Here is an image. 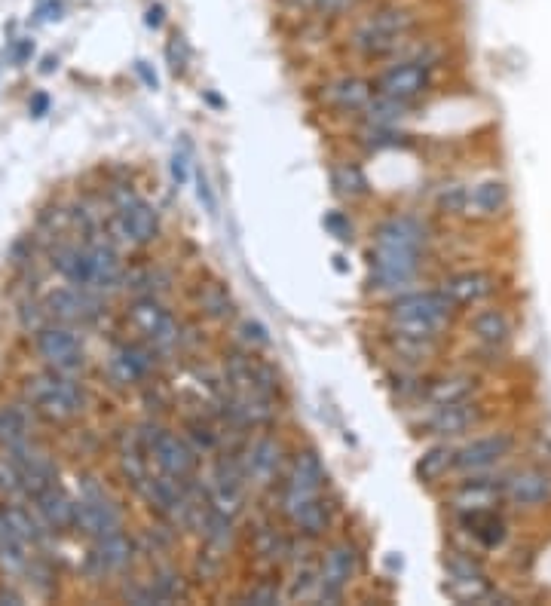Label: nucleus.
<instances>
[{
    "instance_id": "nucleus-1",
    "label": "nucleus",
    "mask_w": 551,
    "mask_h": 606,
    "mask_svg": "<svg viewBox=\"0 0 551 606\" xmlns=\"http://www.w3.org/2000/svg\"><path fill=\"white\" fill-rule=\"evenodd\" d=\"M450 310H454V303L444 297V291H414L392 303L389 328L398 334V340L429 343L447 328Z\"/></svg>"
},
{
    "instance_id": "nucleus-2",
    "label": "nucleus",
    "mask_w": 551,
    "mask_h": 606,
    "mask_svg": "<svg viewBox=\"0 0 551 606\" xmlns=\"http://www.w3.org/2000/svg\"><path fill=\"white\" fill-rule=\"evenodd\" d=\"M53 267L83 291L114 288L123 276L120 255L111 245H65L53 255Z\"/></svg>"
},
{
    "instance_id": "nucleus-3",
    "label": "nucleus",
    "mask_w": 551,
    "mask_h": 606,
    "mask_svg": "<svg viewBox=\"0 0 551 606\" xmlns=\"http://www.w3.org/2000/svg\"><path fill=\"white\" fill-rule=\"evenodd\" d=\"M414 25H417V13L402 4L377 7L374 13H368L359 22L356 34H353V49H359L365 59L395 56L398 49L408 43Z\"/></svg>"
},
{
    "instance_id": "nucleus-4",
    "label": "nucleus",
    "mask_w": 551,
    "mask_h": 606,
    "mask_svg": "<svg viewBox=\"0 0 551 606\" xmlns=\"http://www.w3.org/2000/svg\"><path fill=\"white\" fill-rule=\"evenodd\" d=\"M25 392H28V401L43 417L59 420V423L74 420L86 408L83 389L65 371H46V374L31 377Z\"/></svg>"
},
{
    "instance_id": "nucleus-5",
    "label": "nucleus",
    "mask_w": 551,
    "mask_h": 606,
    "mask_svg": "<svg viewBox=\"0 0 551 606\" xmlns=\"http://www.w3.org/2000/svg\"><path fill=\"white\" fill-rule=\"evenodd\" d=\"M138 441H141V447L150 453V457H154V463L160 466L163 475H169L175 481H190V475L196 472V463H199L196 450L184 438L172 435L169 429L144 423L138 429Z\"/></svg>"
},
{
    "instance_id": "nucleus-6",
    "label": "nucleus",
    "mask_w": 551,
    "mask_h": 606,
    "mask_svg": "<svg viewBox=\"0 0 551 606\" xmlns=\"http://www.w3.org/2000/svg\"><path fill=\"white\" fill-rule=\"evenodd\" d=\"M126 319L132 322V328L147 340L154 343L157 349H169L181 340V325L175 322V316L163 307V303H157L154 297H141L135 300Z\"/></svg>"
},
{
    "instance_id": "nucleus-7",
    "label": "nucleus",
    "mask_w": 551,
    "mask_h": 606,
    "mask_svg": "<svg viewBox=\"0 0 551 606\" xmlns=\"http://www.w3.org/2000/svg\"><path fill=\"white\" fill-rule=\"evenodd\" d=\"M322 487H325V466L319 460L316 450H300L294 457V466L288 472V481H285V496H282V509L285 515L297 505H304L316 496H322Z\"/></svg>"
},
{
    "instance_id": "nucleus-8",
    "label": "nucleus",
    "mask_w": 551,
    "mask_h": 606,
    "mask_svg": "<svg viewBox=\"0 0 551 606\" xmlns=\"http://www.w3.org/2000/svg\"><path fill=\"white\" fill-rule=\"evenodd\" d=\"M420 251H402V248H383L374 245L371 248V285L392 291L408 285L417 273H420Z\"/></svg>"
},
{
    "instance_id": "nucleus-9",
    "label": "nucleus",
    "mask_w": 551,
    "mask_h": 606,
    "mask_svg": "<svg viewBox=\"0 0 551 606\" xmlns=\"http://www.w3.org/2000/svg\"><path fill=\"white\" fill-rule=\"evenodd\" d=\"M74 527L83 530L89 539H98V536H108V533H117L123 530V515L117 509V502L98 487H86V493L80 496L77 502V518H74Z\"/></svg>"
},
{
    "instance_id": "nucleus-10",
    "label": "nucleus",
    "mask_w": 551,
    "mask_h": 606,
    "mask_svg": "<svg viewBox=\"0 0 551 606\" xmlns=\"http://www.w3.org/2000/svg\"><path fill=\"white\" fill-rule=\"evenodd\" d=\"M447 567V591L460 603H487L493 585L481 564L463 551H450V558L444 561Z\"/></svg>"
},
{
    "instance_id": "nucleus-11",
    "label": "nucleus",
    "mask_w": 551,
    "mask_h": 606,
    "mask_svg": "<svg viewBox=\"0 0 551 606\" xmlns=\"http://www.w3.org/2000/svg\"><path fill=\"white\" fill-rule=\"evenodd\" d=\"M40 359L53 371H77L83 368V343L68 325H43L34 337Z\"/></svg>"
},
{
    "instance_id": "nucleus-12",
    "label": "nucleus",
    "mask_w": 551,
    "mask_h": 606,
    "mask_svg": "<svg viewBox=\"0 0 551 606\" xmlns=\"http://www.w3.org/2000/svg\"><path fill=\"white\" fill-rule=\"evenodd\" d=\"M117 233L126 242L147 245L160 236V215L157 209L135 193H120L117 199Z\"/></svg>"
},
{
    "instance_id": "nucleus-13",
    "label": "nucleus",
    "mask_w": 551,
    "mask_h": 606,
    "mask_svg": "<svg viewBox=\"0 0 551 606\" xmlns=\"http://www.w3.org/2000/svg\"><path fill=\"white\" fill-rule=\"evenodd\" d=\"M429 86H432V65L423 56L386 68L377 80V92L398 101H414L423 92H429Z\"/></svg>"
},
{
    "instance_id": "nucleus-14",
    "label": "nucleus",
    "mask_w": 551,
    "mask_h": 606,
    "mask_svg": "<svg viewBox=\"0 0 551 606\" xmlns=\"http://www.w3.org/2000/svg\"><path fill=\"white\" fill-rule=\"evenodd\" d=\"M356 567H359V554L349 542H340L334 548L325 551V561H322V573H319V591L316 597L319 600H328V603H337L343 597V588L353 582L356 576Z\"/></svg>"
},
{
    "instance_id": "nucleus-15",
    "label": "nucleus",
    "mask_w": 551,
    "mask_h": 606,
    "mask_svg": "<svg viewBox=\"0 0 551 606\" xmlns=\"http://www.w3.org/2000/svg\"><path fill=\"white\" fill-rule=\"evenodd\" d=\"M512 450H515V438H512V435H506V432L484 435V438H475V441H469V444H463V447L457 450L454 469L481 475V472L493 469L496 463H503Z\"/></svg>"
},
{
    "instance_id": "nucleus-16",
    "label": "nucleus",
    "mask_w": 551,
    "mask_h": 606,
    "mask_svg": "<svg viewBox=\"0 0 551 606\" xmlns=\"http://www.w3.org/2000/svg\"><path fill=\"white\" fill-rule=\"evenodd\" d=\"M503 493L515 509H539L551 502V472L542 466L518 469L503 478Z\"/></svg>"
},
{
    "instance_id": "nucleus-17",
    "label": "nucleus",
    "mask_w": 551,
    "mask_h": 606,
    "mask_svg": "<svg viewBox=\"0 0 551 606\" xmlns=\"http://www.w3.org/2000/svg\"><path fill=\"white\" fill-rule=\"evenodd\" d=\"M10 460L19 469V481H22V493L25 496H40L46 487L56 484V466L49 463V457L43 450H37L34 444L22 441L16 447H10Z\"/></svg>"
},
{
    "instance_id": "nucleus-18",
    "label": "nucleus",
    "mask_w": 551,
    "mask_h": 606,
    "mask_svg": "<svg viewBox=\"0 0 551 606\" xmlns=\"http://www.w3.org/2000/svg\"><path fill=\"white\" fill-rule=\"evenodd\" d=\"M154 371L150 352L138 343H117L108 356V374L117 386H138Z\"/></svg>"
},
{
    "instance_id": "nucleus-19",
    "label": "nucleus",
    "mask_w": 551,
    "mask_h": 606,
    "mask_svg": "<svg viewBox=\"0 0 551 606\" xmlns=\"http://www.w3.org/2000/svg\"><path fill=\"white\" fill-rule=\"evenodd\" d=\"M132 561H135V542L123 530L98 536L92 545V554H89V564L95 567L98 576L123 573L126 567H132Z\"/></svg>"
},
{
    "instance_id": "nucleus-20",
    "label": "nucleus",
    "mask_w": 551,
    "mask_h": 606,
    "mask_svg": "<svg viewBox=\"0 0 551 606\" xmlns=\"http://www.w3.org/2000/svg\"><path fill=\"white\" fill-rule=\"evenodd\" d=\"M503 499H506V493H503V481L499 478H472L454 490L450 505H454L460 515H472V512H493Z\"/></svg>"
},
{
    "instance_id": "nucleus-21",
    "label": "nucleus",
    "mask_w": 551,
    "mask_h": 606,
    "mask_svg": "<svg viewBox=\"0 0 551 606\" xmlns=\"http://www.w3.org/2000/svg\"><path fill=\"white\" fill-rule=\"evenodd\" d=\"M441 291L454 307H475V303L487 300L496 291V276L487 270H463L457 276H450L441 285Z\"/></svg>"
},
{
    "instance_id": "nucleus-22",
    "label": "nucleus",
    "mask_w": 551,
    "mask_h": 606,
    "mask_svg": "<svg viewBox=\"0 0 551 606\" xmlns=\"http://www.w3.org/2000/svg\"><path fill=\"white\" fill-rule=\"evenodd\" d=\"M46 310L49 316L65 325H77V322L83 325L98 316V303L83 288H56L46 297Z\"/></svg>"
},
{
    "instance_id": "nucleus-23",
    "label": "nucleus",
    "mask_w": 551,
    "mask_h": 606,
    "mask_svg": "<svg viewBox=\"0 0 551 606\" xmlns=\"http://www.w3.org/2000/svg\"><path fill=\"white\" fill-rule=\"evenodd\" d=\"M426 224L411 218V215H398V218H389L377 227L374 233V245H383V248H402V251H420L426 248Z\"/></svg>"
},
{
    "instance_id": "nucleus-24",
    "label": "nucleus",
    "mask_w": 551,
    "mask_h": 606,
    "mask_svg": "<svg viewBox=\"0 0 551 606\" xmlns=\"http://www.w3.org/2000/svg\"><path fill=\"white\" fill-rule=\"evenodd\" d=\"M34 509L49 530H71L77 518V502L59 484L46 487L40 496H34Z\"/></svg>"
},
{
    "instance_id": "nucleus-25",
    "label": "nucleus",
    "mask_w": 551,
    "mask_h": 606,
    "mask_svg": "<svg viewBox=\"0 0 551 606\" xmlns=\"http://www.w3.org/2000/svg\"><path fill=\"white\" fill-rule=\"evenodd\" d=\"M509 184L499 181V178H487L481 184L472 187V193L466 196V212L475 218H496L509 209Z\"/></svg>"
},
{
    "instance_id": "nucleus-26",
    "label": "nucleus",
    "mask_w": 551,
    "mask_h": 606,
    "mask_svg": "<svg viewBox=\"0 0 551 606\" xmlns=\"http://www.w3.org/2000/svg\"><path fill=\"white\" fill-rule=\"evenodd\" d=\"M481 420V411L472 401H457V404H444V408H435L432 420H429V432L441 435V438H454L469 432L475 423Z\"/></svg>"
},
{
    "instance_id": "nucleus-27",
    "label": "nucleus",
    "mask_w": 551,
    "mask_h": 606,
    "mask_svg": "<svg viewBox=\"0 0 551 606\" xmlns=\"http://www.w3.org/2000/svg\"><path fill=\"white\" fill-rule=\"evenodd\" d=\"M322 98L337 111H365L368 101L374 98V83L362 77H340L331 86H325Z\"/></svg>"
},
{
    "instance_id": "nucleus-28",
    "label": "nucleus",
    "mask_w": 551,
    "mask_h": 606,
    "mask_svg": "<svg viewBox=\"0 0 551 606\" xmlns=\"http://www.w3.org/2000/svg\"><path fill=\"white\" fill-rule=\"evenodd\" d=\"M469 328H472L475 340L484 343V346H490V349L506 346L512 340V322H509V316L503 310H481V313H475L472 322H469Z\"/></svg>"
},
{
    "instance_id": "nucleus-29",
    "label": "nucleus",
    "mask_w": 551,
    "mask_h": 606,
    "mask_svg": "<svg viewBox=\"0 0 551 606\" xmlns=\"http://www.w3.org/2000/svg\"><path fill=\"white\" fill-rule=\"evenodd\" d=\"M288 521H291L300 533L322 536V533L331 527V505H328L322 496H316V499H310V502H304V505H297V509H291V512H288Z\"/></svg>"
},
{
    "instance_id": "nucleus-30",
    "label": "nucleus",
    "mask_w": 551,
    "mask_h": 606,
    "mask_svg": "<svg viewBox=\"0 0 551 606\" xmlns=\"http://www.w3.org/2000/svg\"><path fill=\"white\" fill-rule=\"evenodd\" d=\"M463 524L469 527V533L484 545V548H499L506 542V536H509V527H506V521L496 515V509L493 512H472V515H463Z\"/></svg>"
},
{
    "instance_id": "nucleus-31",
    "label": "nucleus",
    "mask_w": 551,
    "mask_h": 606,
    "mask_svg": "<svg viewBox=\"0 0 551 606\" xmlns=\"http://www.w3.org/2000/svg\"><path fill=\"white\" fill-rule=\"evenodd\" d=\"M279 457H282V447L279 441L273 438H261L252 444V450H248V475H255L261 484L270 481L279 469Z\"/></svg>"
},
{
    "instance_id": "nucleus-32",
    "label": "nucleus",
    "mask_w": 551,
    "mask_h": 606,
    "mask_svg": "<svg viewBox=\"0 0 551 606\" xmlns=\"http://www.w3.org/2000/svg\"><path fill=\"white\" fill-rule=\"evenodd\" d=\"M472 392H475V380L466 374H457V377H444V380L432 383L426 398H429V404H435V408H444V404L469 401Z\"/></svg>"
},
{
    "instance_id": "nucleus-33",
    "label": "nucleus",
    "mask_w": 551,
    "mask_h": 606,
    "mask_svg": "<svg viewBox=\"0 0 551 606\" xmlns=\"http://www.w3.org/2000/svg\"><path fill=\"white\" fill-rule=\"evenodd\" d=\"M454 457H457V450H454V447H447V444H435V447H429V450L423 453V457H420V463H417V475H420V481L435 484L438 478H444L447 469H454Z\"/></svg>"
},
{
    "instance_id": "nucleus-34",
    "label": "nucleus",
    "mask_w": 551,
    "mask_h": 606,
    "mask_svg": "<svg viewBox=\"0 0 551 606\" xmlns=\"http://www.w3.org/2000/svg\"><path fill=\"white\" fill-rule=\"evenodd\" d=\"M28 432H31V420H28V411L13 404V408H4L0 411V447L10 450L22 441H28Z\"/></svg>"
},
{
    "instance_id": "nucleus-35",
    "label": "nucleus",
    "mask_w": 551,
    "mask_h": 606,
    "mask_svg": "<svg viewBox=\"0 0 551 606\" xmlns=\"http://www.w3.org/2000/svg\"><path fill=\"white\" fill-rule=\"evenodd\" d=\"M408 105L411 101H398L389 95L371 98L365 108V120H368V126H398V120L408 117Z\"/></svg>"
},
{
    "instance_id": "nucleus-36",
    "label": "nucleus",
    "mask_w": 551,
    "mask_h": 606,
    "mask_svg": "<svg viewBox=\"0 0 551 606\" xmlns=\"http://www.w3.org/2000/svg\"><path fill=\"white\" fill-rule=\"evenodd\" d=\"M331 184H334V190H337L340 196H346V199H356V196H365V193H368V178H365V172H362L356 163L334 166Z\"/></svg>"
},
{
    "instance_id": "nucleus-37",
    "label": "nucleus",
    "mask_w": 551,
    "mask_h": 606,
    "mask_svg": "<svg viewBox=\"0 0 551 606\" xmlns=\"http://www.w3.org/2000/svg\"><path fill=\"white\" fill-rule=\"evenodd\" d=\"M196 300H199V310H203L206 316H212V319H227L233 313V300H230L227 288L218 285V282H209V285L199 288Z\"/></svg>"
},
{
    "instance_id": "nucleus-38",
    "label": "nucleus",
    "mask_w": 551,
    "mask_h": 606,
    "mask_svg": "<svg viewBox=\"0 0 551 606\" xmlns=\"http://www.w3.org/2000/svg\"><path fill=\"white\" fill-rule=\"evenodd\" d=\"M4 518L10 521V527L25 539V542H37L40 539V527H37V521L31 518V512H25V509H16V505H10V509L4 512Z\"/></svg>"
},
{
    "instance_id": "nucleus-39",
    "label": "nucleus",
    "mask_w": 551,
    "mask_h": 606,
    "mask_svg": "<svg viewBox=\"0 0 551 606\" xmlns=\"http://www.w3.org/2000/svg\"><path fill=\"white\" fill-rule=\"evenodd\" d=\"M236 334H239V340H242L248 349H252V352L270 346V334H267V328H264L258 319H242L239 328H236Z\"/></svg>"
},
{
    "instance_id": "nucleus-40",
    "label": "nucleus",
    "mask_w": 551,
    "mask_h": 606,
    "mask_svg": "<svg viewBox=\"0 0 551 606\" xmlns=\"http://www.w3.org/2000/svg\"><path fill=\"white\" fill-rule=\"evenodd\" d=\"M166 59H169V68L172 74H181L187 59H190V49H187V40L181 34H172L169 43H166Z\"/></svg>"
},
{
    "instance_id": "nucleus-41",
    "label": "nucleus",
    "mask_w": 551,
    "mask_h": 606,
    "mask_svg": "<svg viewBox=\"0 0 551 606\" xmlns=\"http://www.w3.org/2000/svg\"><path fill=\"white\" fill-rule=\"evenodd\" d=\"M258 554H264V558H270V561H276L279 554L285 551V539L276 533V530H270V527H264V530H258Z\"/></svg>"
},
{
    "instance_id": "nucleus-42",
    "label": "nucleus",
    "mask_w": 551,
    "mask_h": 606,
    "mask_svg": "<svg viewBox=\"0 0 551 606\" xmlns=\"http://www.w3.org/2000/svg\"><path fill=\"white\" fill-rule=\"evenodd\" d=\"M172 178H175V184L190 181V144L187 141H181V147H175V154H172Z\"/></svg>"
},
{
    "instance_id": "nucleus-43",
    "label": "nucleus",
    "mask_w": 551,
    "mask_h": 606,
    "mask_svg": "<svg viewBox=\"0 0 551 606\" xmlns=\"http://www.w3.org/2000/svg\"><path fill=\"white\" fill-rule=\"evenodd\" d=\"M0 493H7V496L22 493L19 469H16V463H13L10 457H7V460H0Z\"/></svg>"
},
{
    "instance_id": "nucleus-44",
    "label": "nucleus",
    "mask_w": 551,
    "mask_h": 606,
    "mask_svg": "<svg viewBox=\"0 0 551 606\" xmlns=\"http://www.w3.org/2000/svg\"><path fill=\"white\" fill-rule=\"evenodd\" d=\"M193 181H196V199L203 202V209H206L209 215H215V212H218V199H215V193H212V187H209L206 172H196Z\"/></svg>"
},
{
    "instance_id": "nucleus-45",
    "label": "nucleus",
    "mask_w": 551,
    "mask_h": 606,
    "mask_svg": "<svg viewBox=\"0 0 551 606\" xmlns=\"http://www.w3.org/2000/svg\"><path fill=\"white\" fill-rule=\"evenodd\" d=\"M325 227L340 239V242H349L353 239V224H349V218L346 215H340V212H331V215H325Z\"/></svg>"
},
{
    "instance_id": "nucleus-46",
    "label": "nucleus",
    "mask_w": 551,
    "mask_h": 606,
    "mask_svg": "<svg viewBox=\"0 0 551 606\" xmlns=\"http://www.w3.org/2000/svg\"><path fill=\"white\" fill-rule=\"evenodd\" d=\"M242 600H245V603H261V606H270V603H279V591H276V588L261 585V588H255V591H248Z\"/></svg>"
},
{
    "instance_id": "nucleus-47",
    "label": "nucleus",
    "mask_w": 551,
    "mask_h": 606,
    "mask_svg": "<svg viewBox=\"0 0 551 606\" xmlns=\"http://www.w3.org/2000/svg\"><path fill=\"white\" fill-rule=\"evenodd\" d=\"M31 53H34V40H16L13 43V49H10V62L13 65H25L28 59H31Z\"/></svg>"
},
{
    "instance_id": "nucleus-48",
    "label": "nucleus",
    "mask_w": 551,
    "mask_h": 606,
    "mask_svg": "<svg viewBox=\"0 0 551 606\" xmlns=\"http://www.w3.org/2000/svg\"><path fill=\"white\" fill-rule=\"evenodd\" d=\"M62 0H49V4H43L40 10H37V16L43 19V22H59L62 19Z\"/></svg>"
},
{
    "instance_id": "nucleus-49",
    "label": "nucleus",
    "mask_w": 551,
    "mask_h": 606,
    "mask_svg": "<svg viewBox=\"0 0 551 606\" xmlns=\"http://www.w3.org/2000/svg\"><path fill=\"white\" fill-rule=\"evenodd\" d=\"M163 22H166V7L163 4H154V7H147V16H144V25L147 28H163Z\"/></svg>"
},
{
    "instance_id": "nucleus-50",
    "label": "nucleus",
    "mask_w": 551,
    "mask_h": 606,
    "mask_svg": "<svg viewBox=\"0 0 551 606\" xmlns=\"http://www.w3.org/2000/svg\"><path fill=\"white\" fill-rule=\"evenodd\" d=\"M135 71H138V77L144 80V86H150V89H157V86H160L157 74L147 68V62H135Z\"/></svg>"
},
{
    "instance_id": "nucleus-51",
    "label": "nucleus",
    "mask_w": 551,
    "mask_h": 606,
    "mask_svg": "<svg viewBox=\"0 0 551 606\" xmlns=\"http://www.w3.org/2000/svg\"><path fill=\"white\" fill-rule=\"evenodd\" d=\"M46 111H49V98H46L43 92H37V95L31 98V114H34V117H43Z\"/></svg>"
},
{
    "instance_id": "nucleus-52",
    "label": "nucleus",
    "mask_w": 551,
    "mask_h": 606,
    "mask_svg": "<svg viewBox=\"0 0 551 606\" xmlns=\"http://www.w3.org/2000/svg\"><path fill=\"white\" fill-rule=\"evenodd\" d=\"M56 65H59V59H53V56H46V59H43V68H40V71H43V74H49V71H53Z\"/></svg>"
}]
</instances>
